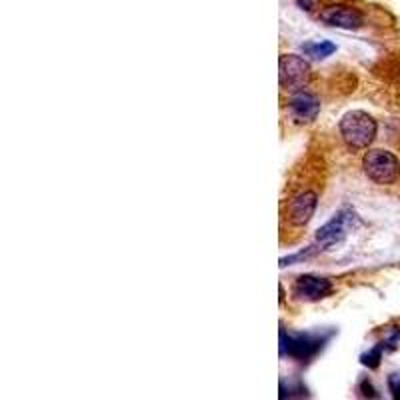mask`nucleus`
I'll return each mask as SVG.
<instances>
[{
    "mask_svg": "<svg viewBox=\"0 0 400 400\" xmlns=\"http://www.w3.org/2000/svg\"><path fill=\"white\" fill-rule=\"evenodd\" d=\"M338 129L348 148L362 150L373 144L374 136H376V120L362 110H352L343 116Z\"/></svg>",
    "mask_w": 400,
    "mask_h": 400,
    "instance_id": "nucleus-1",
    "label": "nucleus"
},
{
    "mask_svg": "<svg viewBox=\"0 0 400 400\" xmlns=\"http://www.w3.org/2000/svg\"><path fill=\"white\" fill-rule=\"evenodd\" d=\"M364 174L376 185H395L400 176V160L388 150H369L362 160Z\"/></svg>",
    "mask_w": 400,
    "mask_h": 400,
    "instance_id": "nucleus-2",
    "label": "nucleus"
},
{
    "mask_svg": "<svg viewBox=\"0 0 400 400\" xmlns=\"http://www.w3.org/2000/svg\"><path fill=\"white\" fill-rule=\"evenodd\" d=\"M328 334H286L280 330V354L291 356L298 362H308L320 348L324 347Z\"/></svg>",
    "mask_w": 400,
    "mask_h": 400,
    "instance_id": "nucleus-3",
    "label": "nucleus"
},
{
    "mask_svg": "<svg viewBox=\"0 0 400 400\" xmlns=\"http://www.w3.org/2000/svg\"><path fill=\"white\" fill-rule=\"evenodd\" d=\"M278 79L284 90L296 92L306 86V82L310 79V66L304 58L296 54H284L280 56L278 62Z\"/></svg>",
    "mask_w": 400,
    "mask_h": 400,
    "instance_id": "nucleus-4",
    "label": "nucleus"
},
{
    "mask_svg": "<svg viewBox=\"0 0 400 400\" xmlns=\"http://www.w3.org/2000/svg\"><path fill=\"white\" fill-rule=\"evenodd\" d=\"M356 222H358L356 214L345 209L338 214H334V218L320 228L319 232H317V242L322 248L324 246H332V244H336V242H341V240L345 239L348 232L356 226Z\"/></svg>",
    "mask_w": 400,
    "mask_h": 400,
    "instance_id": "nucleus-5",
    "label": "nucleus"
},
{
    "mask_svg": "<svg viewBox=\"0 0 400 400\" xmlns=\"http://www.w3.org/2000/svg\"><path fill=\"white\" fill-rule=\"evenodd\" d=\"M320 21L328 27L334 28H345V30H356V28L362 27L364 23V16L352 8V6H343V4H334V6H328L320 12Z\"/></svg>",
    "mask_w": 400,
    "mask_h": 400,
    "instance_id": "nucleus-6",
    "label": "nucleus"
},
{
    "mask_svg": "<svg viewBox=\"0 0 400 400\" xmlns=\"http://www.w3.org/2000/svg\"><path fill=\"white\" fill-rule=\"evenodd\" d=\"M293 293L298 300L317 302V300H322V298H326L328 294L332 293V282L328 278H319V276L304 274V276L296 278Z\"/></svg>",
    "mask_w": 400,
    "mask_h": 400,
    "instance_id": "nucleus-7",
    "label": "nucleus"
},
{
    "mask_svg": "<svg viewBox=\"0 0 400 400\" xmlns=\"http://www.w3.org/2000/svg\"><path fill=\"white\" fill-rule=\"evenodd\" d=\"M317 194L315 192H300L298 196H294L289 204L286 218L293 226H304L308 224V220L312 218V214L317 211Z\"/></svg>",
    "mask_w": 400,
    "mask_h": 400,
    "instance_id": "nucleus-8",
    "label": "nucleus"
},
{
    "mask_svg": "<svg viewBox=\"0 0 400 400\" xmlns=\"http://www.w3.org/2000/svg\"><path fill=\"white\" fill-rule=\"evenodd\" d=\"M320 103L317 96L312 94H306V92H300L296 94L291 105H289V114L294 122H312L317 116H319Z\"/></svg>",
    "mask_w": 400,
    "mask_h": 400,
    "instance_id": "nucleus-9",
    "label": "nucleus"
},
{
    "mask_svg": "<svg viewBox=\"0 0 400 400\" xmlns=\"http://www.w3.org/2000/svg\"><path fill=\"white\" fill-rule=\"evenodd\" d=\"M302 53L306 56H312L317 60H322L332 53H336V44L328 42V40H317V42H306L302 44Z\"/></svg>",
    "mask_w": 400,
    "mask_h": 400,
    "instance_id": "nucleus-10",
    "label": "nucleus"
},
{
    "mask_svg": "<svg viewBox=\"0 0 400 400\" xmlns=\"http://www.w3.org/2000/svg\"><path fill=\"white\" fill-rule=\"evenodd\" d=\"M382 345L380 347L373 348L371 352H366L364 356H362V362L366 364V366H378V362H380V356H382Z\"/></svg>",
    "mask_w": 400,
    "mask_h": 400,
    "instance_id": "nucleus-11",
    "label": "nucleus"
},
{
    "mask_svg": "<svg viewBox=\"0 0 400 400\" xmlns=\"http://www.w3.org/2000/svg\"><path fill=\"white\" fill-rule=\"evenodd\" d=\"M388 386H390V392H392V397L395 399H400V376H390V380H388Z\"/></svg>",
    "mask_w": 400,
    "mask_h": 400,
    "instance_id": "nucleus-12",
    "label": "nucleus"
},
{
    "mask_svg": "<svg viewBox=\"0 0 400 400\" xmlns=\"http://www.w3.org/2000/svg\"><path fill=\"white\" fill-rule=\"evenodd\" d=\"M302 10H306V12H310V10H315V6H317V0H294Z\"/></svg>",
    "mask_w": 400,
    "mask_h": 400,
    "instance_id": "nucleus-13",
    "label": "nucleus"
}]
</instances>
